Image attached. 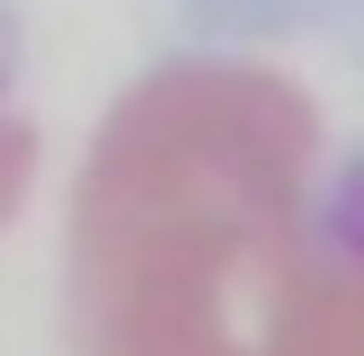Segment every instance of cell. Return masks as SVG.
Returning a JSON list of instances; mask_svg holds the SVG:
<instances>
[{
  "instance_id": "obj_1",
  "label": "cell",
  "mask_w": 364,
  "mask_h": 356,
  "mask_svg": "<svg viewBox=\"0 0 364 356\" xmlns=\"http://www.w3.org/2000/svg\"><path fill=\"white\" fill-rule=\"evenodd\" d=\"M80 356H364V241L320 214V107L267 63H169L71 187Z\"/></svg>"
},
{
  "instance_id": "obj_2",
  "label": "cell",
  "mask_w": 364,
  "mask_h": 356,
  "mask_svg": "<svg viewBox=\"0 0 364 356\" xmlns=\"http://www.w3.org/2000/svg\"><path fill=\"white\" fill-rule=\"evenodd\" d=\"M27 169H36V134H27V116L0 98V223L27 205Z\"/></svg>"
}]
</instances>
